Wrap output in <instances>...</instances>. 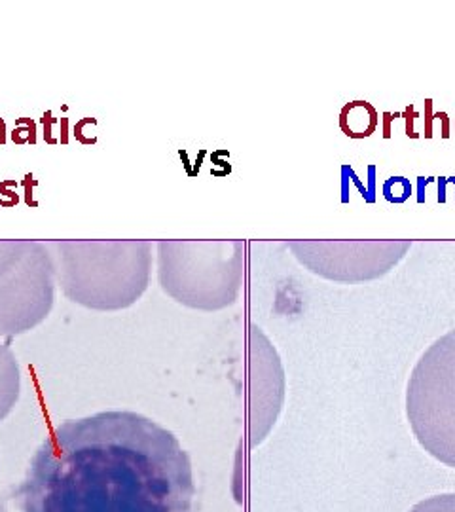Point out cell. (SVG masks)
I'll use <instances>...</instances> for the list:
<instances>
[{"label": "cell", "mask_w": 455, "mask_h": 512, "mask_svg": "<svg viewBox=\"0 0 455 512\" xmlns=\"http://www.w3.org/2000/svg\"><path fill=\"white\" fill-rule=\"evenodd\" d=\"M21 512H196L192 461L179 439L137 412L63 421L16 490Z\"/></svg>", "instance_id": "obj_1"}, {"label": "cell", "mask_w": 455, "mask_h": 512, "mask_svg": "<svg viewBox=\"0 0 455 512\" xmlns=\"http://www.w3.org/2000/svg\"><path fill=\"white\" fill-rule=\"evenodd\" d=\"M55 279L63 294L84 308L126 310L148 287L152 243L124 241H48Z\"/></svg>", "instance_id": "obj_2"}, {"label": "cell", "mask_w": 455, "mask_h": 512, "mask_svg": "<svg viewBox=\"0 0 455 512\" xmlns=\"http://www.w3.org/2000/svg\"><path fill=\"white\" fill-rule=\"evenodd\" d=\"M158 277L165 293L194 310L236 302L243 281L241 241H160Z\"/></svg>", "instance_id": "obj_3"}, {"label": "cell", "mask_w": 455, "mask_h": 512, "mask_svg": "<svg viewBox=\"0 0 455 512\" xmlns=\"http://www.w3.org/2000/svg\"><path fill=\"white\" fill-rule=\"evenodd\" d=\"M406 414L425 452L455 467V330L421 355L408 382Z\"/></svg>", "instance_id": "obj_4"}, {"label": "cell", "mask_w": 455, "mask_h": 512, "mask_svg": "<svg viewBox=\"0 0 455 512\" xmlns=\"http://www.w3.org/2000/svg\"><path fill=\"white\" fill-rule=\"evenodd\" d=\"M55 262L48 243L31 239L27 253L0 277V336L38 327L55 300Z\"/></svg>", "instance_id": "obj_5"}, {"label": "cell", "mask_w": 455, "mask_h": 512, "mask_svg": "<svg viewBox=\"0 0 455 512\" xmlns=\"http://www.w3.org/2000/svg\"><path fill=\"white\" fill-rule=\"evenodd\" d=\"M347 253H340L334 241H292L291 249L298 260L310 268L313 274L327 277L342 283L368 281L372 275L357 264V260H391L399 262L404 253L412 247L408 241H383L382 247L366 256H349L347 241H344Z\"/></svg>", "instance_id": "obj_6"}, {"label": "cell", "mask_w": 455, "mask_h": 512, "mask_svg": "<svg viewBox=\"0 0 455 512\" xmlns=\"http://www.w3.org/2000/svg\"><path fill=\"white\" fill-rule=\"evenodd\" d=\"M21 393V372L14 351L0 342V421L6 420Z\"/></svg>", "instance_id": "obj_7"}, {"label": "cell", "mask_w": 455, "mask_h": 512, "mask_svg": "<svg viewBox=\"0 0 455 512\" xmlns=\"http://www.w3.org/2000/svg\"><path fill=\"white\" fill-rule=\"evenodd\" d=\"M340 128L351 139L370 137L378 128V110L366 101H353L340 112Z\"/></svg>", "instance_id": "obj_8"}, {"label": "cell", "mask_w": 455, "mask_h": 512, "mask_svg": "<svg viewBox=\"0 0 455 512\" xmlns=\"http://www.w3.org/2000/svg\"><path fill=\"white\" fill-rule=\"evenodd\" d=\"M31 239H0V277L8 274L27 253Z\"/></svg>", "instance_id": "obj_9"}, {"label": "cell", "mask_w": 455, "mask_h": 512, "mask_svg": "<svg viewBox=\"0 0 455 512\" xmlns=\"http://www.w3.org/2000/svg\"><path fill=\"white\" fill-rule=\"evenodd\" d=\"M410 512H455V494L437 495L418 503Z\"/></svg>", "instance_id": "obj_10"}, {"label": "cell", "mask_w": 455, "mask_h": 512, "mask_svg": "<svg viewBox=\"0 0 455 512\" xmlns=\"http://www.w3.org/2000/svg\"><path fill=\"white\" fill-rule=\"evenodd\" d=\"M383 194L389 202L401 203L412 194L410 183L402 177H393L383 186Z\"/></svg>", "instance_id": "obj_11"}, {"label": "cell", "mask_w": 455, "mask_h": 512, "mask_svg": "<svg viewBox=\"0 0 455 512\" xmlns=\"http://www.w3.org/2000/svg\"><path fill=\"white\" fill-rule=\"evenodd\" d=\"M0 512H8L6 511V507H4V503H2V501H0Z\"/></svg>", "instance_id": "obj_12"}]
</instances>
